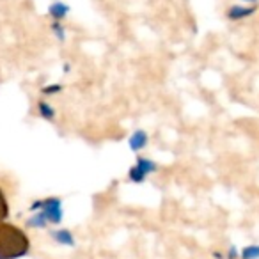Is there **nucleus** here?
<instances>
[{
  "label": "nucleus",
  "mask_w": 259,
  "mask_h": 259,
  "mask_svg": "<svg viewBox=\"0 0 259 259\" xmlns=\"http://www.w3.org/2000/svg\"><path fill=\"white\" fill-rule=\"evenodd\" d=\"M52 30H54L55 34H57V37L61 41H64V27L61 25L59 22H54V25H52Z\"/></svg>",
  "instance_id": "6e6552de"
},
{
  "label": "nucleus",
  "mask_w": 259,
  "mask_h": 259,
  "mask_svg": "<svg viewBox=\"0 0 259 259\" xmlns=\"http://www.w3.org/2000/svg\"><path fill=\"white\" fill-rule=\"evenodd\" d=\"M148 146V134L144 130H137L132 137H130V148L134 151H142V149Z\"/></svg>",
  "instance_id": "20e7f679"
},
{
  "label": "nucleus",
  "mask_w": 259,
  "mask_h": 259,
  "mask_svg": "<svg viewBox=\"0 0 259 259\" xmlns=\"http://www.w3.org/2000/svg\"><path fill=\"white\" fill-rule=\"evenodd\" d=\"M62 91V85H48V87H43V94H57V93H61Z\"/></svg>",
  "instance_id": "1a4fd4ad"
},
{
  "label": "nucleus",
  "mask_w": 259,
  "mask_h": 259,
  "mask_svg": "<svg viewBox=\"0 0 259 259\" xmlns=\"http://www.w3.org/2000/svg\"><path fill=\"white\" fill-rule=\"evenodd\" d=\"M9 215V204H8V199H6V194L2 192L0 188V222H4Z\"/></svg>",
  "instance_id": "0eeeda50"
},
{
  "label": "nucleus",
  "mask_w": 259,
  "mask_h": 259,
  "mask_svg": "<svg viewBox=\"0 0 259 259\" xmlns=\"http://www.w3.org/2000/svg\"><path fill=\"white\" fill-rule=\"evenodd\" d=\"M29 236L20 227L0 222V259H16L29 252Z\"/></svg>",
  "instance_id": "f257e3e1"
},
{
  "label": "nucleus",
  "mask_w": 259,
  "mask_h": 259,
  "mask_svg": "<svg viewBox=\"0 0 259 259\" xmlns=\"http://www.w3.org/2000/svg\"><path fill=\"white\" fill-rule=\"evenodd\" d=\"M155 169H156V165L151 160L142 158L141 156V158H137V163L130 169V180L135 181V183H142V181L146 180V176H148L149 172H153Z\"/></svg>",
  "instance_id": "f03ea898"
},
{
  "label": "nucleus",
  "mask_w": 259,
  "mask_h": 259,
  "mask_svg": "<svg viewBox=\"0 0 259 259\" xmlns=\"http://www.w3.org/2000/svg\"><path fill=\"white\" fill-rule=\"evenodd\" d=\"M34 206H41L45 209L43 215L45 219H48L50 222H59L61 220V202L57 199H48L43 202H36Z\"/></svg>",
  "instance_id": "7ed1b4c3"
},
{
  "label": "nucleus",
  "mask_w": 259,
  "mask_h": 259,
  "mask_svg": "<svg viewBox=\"0 0 259 259\" xmlns=\"http://www.w3.org/2000/svg\"><path fill=\"white\" fill-rule=\"evenodd\" d=\"M68 13H69V8L66 4H62V2H55V4L50 6V15H52V18H54L55 22H61V20H64Z\"/></svg>",
  "instance_id": "39448f33"
},
{
  "label": "nucleus",
  "mask_w": 259,
  "mask_h": 259,
  "mask_svg": "<svg viewBox=\"0 0 259 259\" xmlns=\"http://www.w3.org/2000/svg\"><path fill=\"white\" fill-rule=\"evenodd\" d=\"M37 110H39V115L41 117H45L47 121H52V119L55 117V110L52 105H48L45 100H39L37 101Z\"/></svg>",
  "instance_id": "423d86ee"
}]
</instances>
